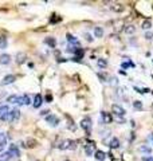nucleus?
I'll list each match as a JSON object with an SVG mask.
<instances>
[{
	"label": "nucleus",
	"mask_w": 153,
	"mask_h": 161,
	"mask_svg": "<svg viewBox=\"0 0 153 161\" xmlns=\"http://www.w3.org/2000/svg\"><path fill=\"white\" fill-rule=\"evenodd\" d=\"M11 112V108L4 103V102H0V119L1 121H7V117H8V113Z\"/></svg>",
	"instance_id": "nucleus-1"
},
{
	"label": "nucleus",
	"mask_w": 153,
	"mask_h": 161,
	"mask_svg": "<svg viewBox=\"0 0 153 161\" xmlns=\"http://www.w3.org/2000/svg\"><path fill=\"white\" fill-rule=\"evenodd\" d=\"M58 148L62 149V151H66V149H75L76 142H75V141H73V140H63L62 142L58 145Z\"/></svg>",
	"instance_id": "nucleus-2"
},
{
	"label": "nucleus",
	"mask_w": 153,
	"mask_h": 161,
	"mask_svg": "<svg viewBox=\"0 0 153 161\" xmlns=\"http://www.w3.org/2000/svg\"><path fill=\"white\" fill-rule=\"evenodd\" d=\"M7 102L11 103V105H24V101H23V95H10L7 98Z\"/></svg>",
	"instance_id": "nucleus-3"
},
{
	"label": "nucleus",
	"mask_w": 153,
	"mask_h": 161,
	"mask_svg": "<svg viewBox=\"0 0 153 161\" xmlns=\"http://www.w3.org/2000/svg\"><path fill=\"white\" fill-rule=\"evenodd\" d=\"M81 128H82L87 134H90V132H91V119H90V117H85V118L81 121Z\"/></svg>",
	"instance_id": "nucleus-4"
},
{
	"label": "nucleus",
	"mask_w": 153,
	"mask_h": 161,
	"mask_svg": "<svg viewBox=\"0 0 153 161\" xmlns=\"http://www.w3.org/2000/svg\"><path fill=\"white\" fill-rule=\"evenodd\" d=\"M19 118H20V112L17 109H11V112L8 113V117H7L8 122H14V121H16Z\"/></svg>",
	"instance_id": "nucleus-5"
},
{
	"label": "nucleus",
	"mask_w": 153,
	"mask_h": 161,
	"mask_svg": "<svg viewBox=\"0 0 153 161\" xmlns=\"http://www.w3.org/2000/svg\"><path fill=\"white\" fill-rule=\"evenodd\" d=\"M111 110H113V113H114L117 117H124L125 116V109L124 108H121L120 105H113L111 106Z\"/></svg>",
	"instance_id": "nucleus-6"
},
{
	"label": "nucleus",
	"mask_w": 153,
	"mask_h": 161,
	"mask_svg": "<svg viewBox=\"0 0 153 161\" xmlns=\"http://www.w3.org/2000/svg\"><path fill=\"white\" fill-rule=\"evenodd\" d=\"M14 80H16V77L15 75H12V74H8V75H6V77L1 79V86H7V85H11Z\"/></svg>",
	"instance_id": "nucleus-7"
},
{
	"label": "nucleus",
	"mask_w": 153,
	"mask_h": 161,
	"mask_svg": "<svg viewBox=\"0 0 153 161\" xmlns=\"http://www.w3.org/2000/svg\"><path fill=\"white\" fill-rule=\"evenodd\" d=\"M7 142H8L7 134H6V133H0V152L4 151V148L7 146Z\"/></svg>",
	"instance_id": "nucleus-8"
},
{
	"label": "nucleus",
	"mask_w": 153,
	"mask_h": 161,
	"mask_svg": "<svg viewBox=\"0 0 153 161\" xmlns=\"http://www.w3.org/2000/svg\"><path fill=\"white\" fill-rule=\"evenodd\" d=\"M8 153L11 154V157L12 156H15V157H19L20 156V152H19V148L15 145V144H12V145H10V149H8Z\"/></svg>",
	"instance_id": "nucleus-9"
},
{
	"label": "nucleus",
	"mask_w": 153,
	"mask_h": 161,
	"mask_svg": "<svg viewBox=\"0 0 153 161\" xmlns=\"http://www.w3.org/2000/svg\"><path fill=\"white\" fill-rule=\"evenodd\" d=\"M46 121H47L49 124H51L52 126H56L58 124H59V118H58V117H55L54 114H49V116L46 117Z\"/></svg>",
	"instance_id": "nucleus-10"
},
{
	"label": "nucleus",
	"mask_w": 153,
	"mask_h": 161,
	"mask_svg": "<svg viewBox=\"0 0 153 161\" xmlns=\"http://www.w3.org/2000/svg\"><path fill=\"white\" fill-rule=\"evenodd\" d=\"M26 59H27V55H26V53H17L16 55H15V60H16L17 65H22V63H24Z\"/></svg>",
	"instance_id": "nucleus-11"
},
{
	"label": "nucleus",
	"mask_w": 153,
	"mask_h": 161,
	"mask_svg": "<svg viewBox=\"0 0 153 161\" xmlns=\"http://www.w3.org/2000/svg\"><path fill=\"white\" fill-rule=\"evenodd\" d=\"M43 103V98H42V95L40 94H36L35 95V98H34V102H32V106H34L35 109H38L40 108Z\"/></svg>",
	"instance_id": "nucleus-12"
},
{
	"label": "nucleus",
	"mask_w": 153,
	"mask_h": 161,
	"mask_svg": "<svg viewBox=\"0 0 153 161\" xmlns=\"http://www.w3.org/2000/svg\"><path fill=\"white\" fill-rule=\"evenodd\" d=\"M24 146H26V148H28V149H32V148L38 146V141L34 140V138H28V140H26Z\"/></svg>",
	"instance_id": "nucleus-13"
},
{
	"label": "nucleus",
	"mask_w": 153,
	"mask_h": 161,
	"mask_svg": "<svg viewBox=\"0 0 153 161\" xmlns=\"http://www.w3.org/2000/svg\"><path fill=\"white\" fill-rule=\"evenodd\" d=\"M11 63V55L8 54H1L0 55V65H10Z\"/></svg>",
	"instance_id": "nucleus-14"
},
{
	"label": "nucleus",
	"mask_w": 153,
	"mask_h": 161,
	"mask_svg": "<svg viewBox=\"0 0 153 161\" xmlns=\"http://www.w3.org/2000/svg\"><path fill=\"white\" fill-rule=\"evenodd\" d=\"M101 116H102V118H104L105 124H111V121H113V118H111V116H110V113L102 112V113H101Z\"/></svg>",
	"instance_id": "nucleus-15"
},
{
	"label": "nucleus",
	"mask_w": 153,
	"mask_h": 161,
	"mask_svg": "<svg viewBox=\"0 0 153 161\" xmlns=\"http://www.w3.org/2000/svg\"><path fill=\"white\" fill-rule=\"evenodd\" d=\"M124 31H125V34H129V35H132V34H134V31H136V27H134L133 24H128V26H125Z\"/></svg>",
	"instance_id": "nucleus-16"
},
{
	"label": "nucleus",
	"mask_w": 153,
	"mask_h": 161,
	"mask_svg": "<svg viewBox=\"0 0 153 161\" xmlns=\"http://www.w3.org/2000/svg\"><path fill=\"white\" fill-rule=\"evenodd\" d=\"M67 42L71 43V44H75V46H79V42H78V39L75 36H73L71 34H67Z\"/></svg>",
	"instance_id": "nucleus-17"
},
{
	"label": "nucleus",
	"mask_w": 153,
	"mask_h": 161,
	"mask_svg": "<svg viewBox=\"0 0 153 161\" xmlns=\"http://www.w3.org/2000/svg\"><path fill=\"white\" fill-rule=\"evenodd\" d=\"M94 36H95V38H102V36H104V30H102V27H94Z\"/></svg>",
	"instance_id": "nucleus-18"
},
{
	"label": "nucleus",
	"mask_w": 153,
	"mask_h": 161,
	"mask_svg": "<svg viewBox=\"0 0 153 161\" xmlns=\"http://www.w3.org/2000/svg\"><path fill=\"white\" fill-rule=\"evenodd\" d=\"M109 145H110L111 149H117V148H120V140L114 137V138H111V141H110Z\"/></svg>",
	"instance_id": "nucleus-19"
},
{
	"label": "nucleus",
	"mask_w": 153,
	"mask_h": 161,
	"mask_svg": "<svg viewBox=\"0 0 153 161\" xmlns=\"http://www.w3.org/2000/svg\"><path fill=\"white\" fill-rule=\"evenodd\" d=\"M95 158H97L98 161H105L106 154H105L104 152H101V151H97V152H95Z\"/></svg>",
	"instance_id": "nucleus-20"
},
{
	"label": "nucleus",
	"mask_w": 153,
	"mask_h": 161,
	"mask_svg": "<svg viewBox=\"0 0 153 161\" xmlns=\"http://www.w3.org/2000/svg\"><path fill=\"white\" fill-rule=\"evenodd\" d=\"M97 65H98V67H101V69H106V66H108V60L104 59V58H99V59L97 60Z\"/></svg>",
	"instance_id": "nucleus-21"
},
{
	"label": "nucleus",
	"mask_w": 153,
	"mask_h": 161,
	"mask_svg": "<svg viewBox=\"0 0 153 161\" xmlns=\"http://www.w3.org/2000/svg\"><path fill=\"white\" fill-rule=\"evenodd\" d=\"M125 10L124 6L121 4H114V6H111V11H114V12H122V11Z\"/></svg>",
	"instance_id": "nucleus-22"
},
{
	"label": "nucleus",
	"mask_w": 153,
	"mask_h": 161,
	"mask_svg": "<svg viewBox=\"0 0 153 161\" xmlns=\"http://www.w3.org/2000/svg\"><path fill=\"white\" fill-rule=\"evenodd\" d=\"M138 151H140V152H143V153L149 154L150 152H152V149H150L149 146H145V145H143V146H140V148H138Z\"/></svg>",
	"instance_id": "nucleus-23"
},
{
	"label": "nucleus",
	"mask_w": 153,
	"mask_h": 161,
	"mask_svg": "<svg viewBox=\"0 0 153 161\" xmlns=\"http://www.w3.org/2000/svg\"><path fill=\"white\" fill-rule=\"evenodd\" d=\"M143 28H144V30H150V28H152V22H150V20H144Z\"/></svg>",
	"instance_id": "nucleus-24"
},
{
	"label": "nucleus",
	"mask_w": 153,
	"mask_h": 161,
	"mask_svg": "<svg viewBox=\"0 0 153 161\" xmlns=\"http://www.w3.org/2000/svg\"><path fill=\"white\" fill-rule=\"evenodd\" d=\"M6 46H7V38L1 35V40H0V49H6Z\"/></svg>",
	"instance_id": "nucleus-25"
},
{
	"label": "nucleus",
	"mask_w": 153,
	"mask_h": 161,
	"mask_svg": "<svg viewBox=\"0 0 153 161\" xmlns=\"http://www.w3.org/2000/svg\"><path fill=\"white\" fill-rule=\"evenodd\" d=\"M133 106H134V109H137V110H141V109H143V103H141V101H134L133 102Z\"/></svg>",
	"instance_id": "nucleus-26"
},
{
	"label": "nucleus",
	"mask_w": 153,
	"mask_h": 161,
	"mask_svg": "<svg viewBox=\"0 0 153 161\" xmlns=\"http://www.w3.org/2000/svg\"><path fill=\"white\" fill-rule=\"evenodd\" d=\"M46 43L50 44L51 47H55V39H54V38H47V39H46Z\"/></svg>",
	"instance_id": "nucleus-27"
},
{
	"label": "nucleus",
	"mask_w": 153,
	"mask_h": 161,
	"mask_svg": "<svg viewBox=\"0 0 153 161\" xmlns=\"http://www.w3.org/2000/svg\"><path fill=\"white\" fill-rule=\"evenodd\" d=\"M93 148H94V145L85 148V151H86V154H87V156H91V154H93Z\"/></svg>",
	"instance_id": "nucleus-28"
},
{
	"label": "nucleus",
	"mask_w": 153,
	"mask_h": 161,
	"mask_svg": "<svg viewBox=\"0 0 153 161\" xmlns=\"http://www.w3.org/2000/svg\"><path fill=\"white\" fill-rule=\"evenodd\" d=\"M152 38H153V34H152V32H146V34H145V39H148V40H152Z\"/></svg>",
	"instance_id": "nucleus-29"
},
{
	"label": "nucleus",
	"mask_w": 153,
	"mask_h": 161,
	"mask_svg": "<svg viewBox=\"0 0 153 161\" xmlns=\"http://www.w3.org/2000/svg\"><path fill=\"white\" fill-rule=\"evenodd\" d=\"M85 38H86L87 42H93V38H91V35H90V34H87V32L85 34Z\"/></svg>",
	"instance_id": "nucleus-30"
},
{
	"label": "nucleus",
	"mask_w": 153,
	"mask_h": 161,
	"mask_svg": "<svg viewBox=\"0 0 153 161\" xmlns=\"http://www.w3.org/2000/svg\"><path fill=\"white\" fill-rule=\"evenodd\" d=\"M143 161H153V157H152V156H148V157H146V156H144Z\"/></svg>",
	"instance_id": "nucleus-31"
},
{
	"label": "nucleus",
	"mask_w": 153,
	"mask_h": 161,
	"mask_svg": "<svg viewBox=\"0 0 153 161\" xmlns=\"http://www.w3.org/2000/svg\"><path fill=\"white\" fill-rule=\"evenodd\" d=\"M47 113H50L49 110H43V112L40 113V114H42V116H49V114H47Z\"/></svg>",
	"instance_id": "nucleus-32"
},
{
	"label": "nucleus",
	"mask_w": 153,
	"mask_h": 161,
	"mask_svg": "<svg viewBox=\"0 0 153 161\" xmlns=\"http://www.w3.org/2000/svg\"><path fill=\"white\" fill-rule=\"evenodd\" d=\"M46 101H52V95H47V97H46Z\"/></svg>",
	"instance_id": "nucleus-33"
},
{
	"label": "nucleus",
	"mask_w": 153,
	"mask_h": 161,
	"mask_svg": "<svg viewBox=\"0 0 153 161\" xmlns=\"http://www.w3.org/2000/svg\"><path fill=\"white\" fill-rule=\"evenodd\" d=\"M129 66H132V65H129V63H125V62L122 63V67H126V69H128Z\"/></svg>",
	"instance_id": "nucleus-34"
},
{
	"label": "nucleus",
	"mask_w": 153,
	"mask_h": 161,
	"mask_svg": "<svg viewBox=\"0 0 153 161\" xmlns=\"http://www.w3.org/2000/svg\"><path fill=\"white\" fill-rule=\"evenodd\" d=\"M0 40H1V36H0Z\"/></svg>",
	"instance_id": "nucleus-35"
}]
</instances>
